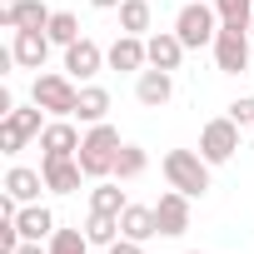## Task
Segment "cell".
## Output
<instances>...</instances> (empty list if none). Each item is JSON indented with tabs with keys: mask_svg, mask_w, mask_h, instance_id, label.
Returning <instances> with one entry per match:
<instances>
[{
	"mask_svg": "<svg viewBox=\"0 0 254 254\" xmlns=\"http://www.w3.org/2000/svg\"><path fill=\"white\" fill-rule=\"evenodd\" d=\"M190 254H199V249H190Z\"/></svg>",
	"mask_w": 254,
	"mask_h": 254,
	"instance_id": "cell-35",
	"label": "cell"
},
{
	"mask_svg": "<svg viewBox=\"0 0 254 254\" xmlns=\"http://www.w3.org/2000/svg\"><path fill=\"white\" fill-rule=\"evenodd\" d=\"M175 35L185 40V50H204V45H214V35H219V10L204 5V0H185L180 15H175Z\"/></svg>",
	"mask_w": 254,
	"mask_h": 254,
	"instance_id": "cell-4",
	"label": "cell"
},
{
	"mask_svg": "<svg viewBox=\"0 0 254 254\" xmlns=\"http://www.w3.org/2000/svg\"><path fill=\"white\" fill-rule=\"evenodd\" d=\"M40 175H45V185L55 194H75L80 180H85V170H80L75 155H40Z\"/></svg>",
	"mask_w": 254,
	"mask_h": 254,
	"instance_id": "cell-13",
	"label": "cell"
},
{
	"mask_svg": "<svg viewBox=\"0 0 254 254\" xmlns=\"http://www.w3.org/2000/svg\"><path fill=\"white\" fill-rule=\"evenodd\" d=\"M30 100H35L45 115H55V120H75L80 85H75L65 70H45V75H35V85H30Z\"/></svg>",
	"mask_w": 254,
	"mask_h": 254,
	"instance_id": "cell-3",
	"label": "cell"
},
{
	"mask_svg": "<svg viewBox=\"0 0 254 254\" xmlns=\"http://www.w3.org/2000/svg\"><path fill=\"white\" fill-rule=\"evenodd\" d=\"M50 35L45 30H10V50H15V65L20 70H45V60H50Z\"/></svg>",
	"mask_w": 254,
	"mask_h": 254,
	"instance_id": "cell-11",
	"label": "cell"
},
{
	"mask_svg": "<svg viewBox=\"0 0 254 254\" xmlns=\"http://www.w3.org/2000/svg\"><path fill=\"white\" fill-rule=\"evenodd\" d=\"M105 254H145V244H140V239H125V234H120V239H115Z\"/></svg>",
	"mask_w": 254,
	"mask_h": 254,
	"instance_id": "cell-29",
	"label": "cell"
},
{
	"mask_svg": "<svg viewBox=\"0 0 254 254\" xmlns=\"http://www.w3.org/2000/svg\"><path fill=\"white\" fill-rule=\"evenodd\" d=\"M15 254H50V249H45V244H35V239H25V244H20Z\"/></svg>",
	"mask_w": 254,
	"mask_h": 254,
	"instance_id": "cell-30",
	"label": "cell"
},
{
	"mask_svg": "<svg viewBox=\"0 0 254 254\" xmlns=\"http://www.w3.org/2000/svg\"><path fill=\"white\" fill-rule=\"evenodd\" d=\"M219 25H249L254 20V0H214Z\"/></svg>",
	"mask_w": 254,
	"mask_h": 254,
	"instance_id": "cell-27",
	"label": "cell"
},
{
	"mask_svg": "<svg viewBox=\"0 0 254 254\" xmlns=\"http://www.w3.org/2000/svg\"><path fill=\"white\" fill-rule=\"evenodd\" d=\"M229 120H234V125H244V130H249V125H254V95H239V100L229 105Z\"/></svg>",
	"mask_w": 254,
	"mask_h": 254,
	"instance_id": "cell-28",
	"label": "cell"
},
{
	"mask_svg": "<svg viewBox=\"0 0 254 254\" xmlns=\"http://www.w3.org/2000/svg\"><path fill=\"white\" fill-rule=\"evenodd\" d=\"M15 229H20V239H35V244H45L60 224H55V214L35 199V204H20V214H15Z\"/></svg>",
	"mask_w": 254,
	"mask_h": 254,
	"instance_id": "cell-16",
	"label": "cell"
},
{
	"mask_svg": "<svg viewBox=\"0 0 254 254\" xmlns=\"http://www.w3.org/2000/svg\"><path fill=\"white\" fill-rule=\"evenodd\" d=\"M125 190L115 185V180H95V190H90V209L95 214H125Z\"/></svg>",
	"mask_w": 254,
	"mask_h": 254,
	"instance_id": "cell-22",
	"label": "cell"
},
{
	"mask_svg": "<svg viewBox=\"0 0 254 254\" xmlns=\"http://www.w3.org/2000/svg\"><path fill=\"white\" fill-rule=\"evenodd\" d=\"M45 35H50V40H55V45L65 50V45H75V40H80V20H75L70 10H55V15H50V30H45Z\"/></svg>",
	"mask_w": 254,
	"mask_h": 254,
	"instance_id": "cell-26",
	"label": "cell"
},
{
	"mask_svg": "<svg viewBox=\"0 0 254 254\" xmlns=\"http://www.w3.org/2000/svg\"><path fill=\"white\" fill-rule=\"evenodd\" d=\"M80 130L70 120H50L45 130H40V155H80Z\"/></svg>",
	"mask_w": 254,
	"mask_h": 254,
	"instance_id": "cell-17",
	"label": "cell"
},
{
	"mask_svg": "<svg viewBox=\"0 0 254 254\" xmlns=\"http://www.w3.org/2000/svg\"><path fill=\"white\" fill-rule=\"evenodd\" d=\"M135 100H140L145 110H165V105L175 100V75H170V70H155V65L140 70V75H135Z\"/></svg>",
	"mask_w": 254,
	"mask_h": 254,
	"instance_id": "cell-12",
	"label": "cell"
},
{
	"mask_svg": "<svg viewBox=\"0 0 254 254\" xmlns=\"http://www.w3.org/2000/svg\"><path fill=\"white\" fill-rule=\"evenodd\" d=\"M150 25H155L150 0H125V5H120V35H145Z\"/></svg>",
	"mask_w": 254,
	"mask_h": 254,
	"instance_id": "cell-21",
	"label": "cell"
},
{
	"mask_svg": "<svg viewBox=\"0 0 254 254\" xmlns=\"http://www.w3.org/2000/svg\"><path fill=\"white\" fill-rule=\"evenodd\" d=\"M45 125H50V120H45V110H40L35 100H30V105H15L10 115H0V150H5V155H20Z\"/></svg>",
	"mask_w": 254,
	"mask_h": 254,
	"instance_id": "cell-5",
	"label": "cell"
},
{
	"mask_svg": "<svg viewBox=\"0 0 254 254\" xmlns=\"http://www.w3.org/2000/svg\"><path fill=\"white\" fill-rule=\"evenodd\" d=\"M110 70H125V75H140L150 70V50H145V35H115V45L105 50Z\"/></svg>",
	"mask_w": 254,
	"mask_h": 254,
	"instance_id": "cell-14",
	"label": "cell"
},
{
	"mask_svg": "<svg viewBox=\"0 0 254 254\" xmlns=\"http://www.w3.org/2000/svg\"><path fill=\"white\" fill-rule=\"evenodd\" d=\"M85 234H90V244L110 249V244L120 239V214H95V209H90V219H85Z\"/></svg>",
	"mask_w": 254,
	"mask_h": 254,
	"instance_id": "cell-24",
	"label": "cell"
},
{
	"mask_svg": "<svg viewBox=\"0 0 254 254\" xmlns=\"http://www.w3.org/2000/svg\"><path fill=\"white\" fill-rule=\"evenodd\" d=\"M214 65H219V75H244L249 70V50H254V35H249V25H219V35H214Z\"/></svg>",
	"mask_w": 254,
	"mask_h": 254,
	"instance_id": "cell-6",
	"label": "cell"
},
{
	"mask_svg": "<svg viewBox=\"0 0 254 254\" xmlns=\"http://www.w3.org/2000/svg\"><path fill=\"white\" fill-rule=\"evenodd\" d=\"M155 224H160V239H180L190 229V194L180 190H165L155 199Z\"/></svg>",
	"mask_w": 254,
	"mask_h": 254,
	"instance_id": "cell-9",
	"label": "cell"
},
{
	"mask_svg": "<svg viewBox=\"0 0 254 254\" xmlns=\"http://www.w3.org/2000/svg\"><path fill=\"white\" fill-rule=\"evenodd\" d=\"M50 5L45 0H15V5H0V25L5 30H50Z\"/></svg>",
	"mask_w": 254,
	"mask_h": 254,
	"instance_id": "cell-10",
	"label": "cell"
},
{
	"mask_svg": "<svg viewBox=\"0 0 254 254\" xmlns=\"http://www.w3.org/2000/svg\"><path fill=\"white\" fill-rule=\"evenodd\" d=\"M120 234L150 244V239L160 234V224H155V204H125V214H120Z\"/></svg>",
	"mask_w": 254,
	"mask_h": 254,
	"instance_id": "cell-18",
	"label": "cell"
},
{
	"mask_svg": "<svg viewBox=\"0 0 254 254\" xmlns=\"http://www.w3.org/2000/svg\"><path fill=\"white\" fill-rule=\"evenodd\" d=\"M90 5H95V10H120L125 0H90Z\"/></svg>",
	"mask_w": 254,
	"mask_h": 254,
	"instance_id": "cell-31",
	"label": "cell"
},
{
	"mask_svg": "<svg viewBox=\"0 0 254 254\" xmlns=\"http://www.w3.org/2000/svg\"><path fill=\"white\" fill-rule=\"evenodd\" d=\"M45 249H50V254H90L95 244H90L85 229H55V234L45 239Z\"/></svg>",
	"mask_w": 254,
	"mask_h": 254,
	"instance_id": "cell-25",
	"label": "cell"
},
{
	"mask_svg": "<svg viewBox=\"0 0 254 254\" xmlns=\"http://www.w3.org/2000/svg\"><path fill=\"white\" fill-rule=\"evenodd\" d=\"M105 115H110V90H105V85H80L75 120H80V125H105Z\"/></svg>",
	"mask_w": 254,
	"mask_h": 254,
	"instance_id": "cell-20",
	"label": "cell"
},
{
	"mask_svg": "<svg viewBox=\"0 0 254 254\" xmlns=\"http://www.w3.org/2000/svg\"><path fill=\"white\" fill-rule=\"evenodd\" d=\"M249 135H254V125H249Z\"/></svg>",
	"mask_w": 254,
	"mask_h": 254,
	"instance_id": "cell-34",
	"label": "cell"
},
{
	"mask_svg": "<svg viewBox=\"0 0 254 254\" xmlns=\"http://www.w3.org/2000/svg\"><path fill=\"white\" fill-rule=\"evenodd\" d=\"M160 170H165L170 190H180V194H190V199H204V194H209V170H214V165H209L204 155H194V150H165Z\"/></svg>",
	"mask_w": 254,
	"mask_h": 254,
	"instance_id": "cell-2",
	"label": "cell"
},
{
	"mask_svg": "<svg viewBox=\"0 0 254 254\" xmlns=\"http://www.w3.org/2000/svg\"><path fill=\"white\" fill-rule=\"evenodd\" d=\"M5 190H10L20 204H35V199H40V190H50V185H45V175H40V170H30V165H10Z\"/></svg>",
	"mask_w": 254,
	"mask_h": 254,
	"instance_id": "cell-19",
	"label": "cell"
},
{
	"mask_svg": "<svg viewBox=\"0 0 254 254\" xmlns=\"http://www.w3.org/2000/svg\"><path fill=\"white\" fill-rule=\"evenodd\" d=\"M249 35H254V20H249Z\"/></svg>",
	"mask_w": 254,
	"mask_h": 254,
	"instance_id": "cell-33",
	"label": "cell"
},
{
	"mask_svg": "<svg viewBox=\"0 0 254 254\" xmlns=\"http://www.w3.org/2000/svg\"><path fill=\"white\" fill-rule=\"evenodd\" d=\"M239 135H244V125H234L229 115H219V120H209L204 130H199V155L209 165H229L234 150H239Z\"/></svg>",
	"mask_w": 254,
	"mask_h": 254,
	"instance_id": "cell-7",
	"label": "cell"
},
{
	"mask_svg": "<svg viewBox=\"0 0 254 254\" xmlns=\"http://www.w3.org/2000/svg\"><path fill=\"white\" fill-rule=\"evenodd\" d=\"M145 50H150V65L155 70H180V60H185V40L175 35V30H155V35H145Z\"/></svg>",
	"mask_w": 254,
	"mask_h": 254,
	"instance_id": "cell-15",
	"label": "cell"
},
{
	"mask_svg": "<svg viewBox=\"0 0 254 254\" xmlns=\"http://www.w3.org/2000/svg\"><path fill=\"white\" fill-rule=\"evenodd\" d=\"M120 130L105 120V125H90L85 130V140H80V170H85V180H110L115 175V160H120Z\"/></svg>",
	"mask_w": 254,
	"mask_h": 254,
	"instance_id": "cell-1",
	"label": "cell"
},
{
	"mask_svg": "<svg viewBox=\"0 0 254 254\" xmlns=\"http://www.w3.org/2000/svg\"><path fill=\"white\" fill-rule=\"evenodd\" d=\"M105 65H110V60H105V50H100V45H95L90 35H80L75 45H65V75H70V80L90 85V80H95V75H100Z\"/></svg>",
	"mask_w": 254,
	"mask_h": 254,
	"instance_id": "cell-8",
	"label": "cell"
},
{
	"mask_svg": "<svg viewBox=\"0 0 254 254\" xmlns=\"http://www.w3.org/2000/svg\"><path fill=\"white\" fill-rule=\"evenodd\" d=\"M145 170H150V155H145L140 145H130V140H125V145H120V160H115V175H110V180H120V185H125V180H140Z\"/></svg>",
	"mask_w": 254,
	"mask_h": 254,
	"instance_id": "cell-23",
	"label": "cell"
},
{
	"mask_svg": "<svg viewBox=\"0 0 254 254\" xmlns=\"http://www.w3.org/2000/svg\"><path fill=\"white\" fill-rule=\"evenodd\" d=\"M0 5H15V0H0Z\"/></svg>",
	"mask_w": 254,
	"mask_h": 254,
	"instance_id": "cell-32",
	"label": "cell"
}]
</instances>
